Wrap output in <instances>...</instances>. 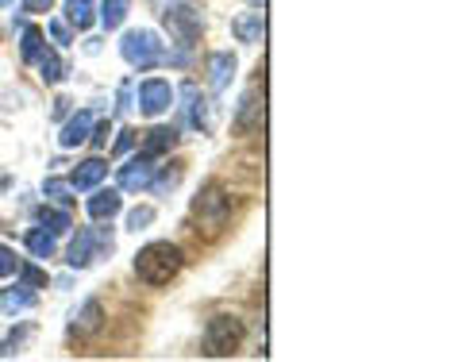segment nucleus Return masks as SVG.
Wrapping results in <instances>:
<instances>
[{
	"label": "nucleus",
	"instance_id": "33",
	"mask_svg": "<svg viewBox=\"0 0 462 362\" xmlns=\"http://www.w3.org/2000/svg\"><path fill=\"white\" fill-rule=\"evenodd\" d=\"M116 108H120V112H127V108H132V85H120V105H116Z\"/></svg>",
	"mask_w": 462,
	"mask_h": 362
},
{
	"label": "nucleus",
	"instance_id": "2",
	"mask_svg": "<svg viewBox=\"0 0 462 362\" xmlns=\"http://www.w3.org/2000/svg\"><path fill=\"white\" fill-rule=\"evenodd\" d=\"M181 266H185V255L178 243H147L135 255V274L147 285H170L181 274Z\"/></svg>",
	"mask_w": 462,
	"mask_h": 362
},
{
	"label": "nucleus",
	"instance_id": "21",
	"mask_svg": "<svg viewBox=\"0 0 462 362\" xmlns=\"http://www.w3.org/2000/svg\"><path fill=\"white\" fill-rule=\"evenodd\" d=\"M27 251H32L35 258H51L54 255V236L47 227H32L27 231Z\"/></svg>",
	"mask_w": 462,
	"mask_h": 362
},
{
	"label": "nucleus",
	"instance_id": "27",
	"mask_svg": "<svg viewBox=\"0 0 462 362\" xmlns=\"http://www.w3.org/2000/svg\"><path fill=\"white\" fill-rule=\"evenodd\" d=\"M151 220H154V209H135V212H127V227H132V231H143Z\"/></svg>",
	"mask_w": 462,
	"mask_h": 362
},
{
	"label": "nucleus",
	"instance_id": "12",
	"mask_svg": "<svg viewBox=\"0 0 462 362\" xmlns=\"http://www.w3.org/2000/svg\"><path fill=\"white\" fill-rule=\"evenodd\" d=\"M231 32H236V39L239 42H263V35H266V12L263 8H251V12H239L236 20H231Z\"/></svg>",
	"mask_w": 462,
	"mask_h": 362
},
{
	"label": "nucleus",
	"instance_id": "31",
	"mask_svg": "<svg viewBox=\"0 0 462 362\" xmlns=\"http://www.w3.org/2000/svg\"><path fill=\"white\" fill-rule=\"evenodd\" d=\"M51 35H54V42H62V47H66V42H69V27L62 20H51Z\"/></svg>",
	"mask_w": 462,
	"mask_h": 362
},
{
	"label": "nucleus",
	"instance_id": "16",
	"mask_svg": "<svg viewBox=\"0 0 462 362\" xmlns=\"http://www.w3.org/2000/svg\"><path fill=\"white\" fill-rule=\"evenodd\" d=\"M85 209H89L93 220H112V216L124 209V200H120V193H116V190H97Z\"/></svg>",
	"mask_w": 462,
	"mask_h": 362
},
{
	"label": "nucleus",
	"instance_id": "7",
	"mask_svg": "<svg viewBox=\"0 0 462 362\" xmlns=\"http://www.w3.org/2000/svg\"><path fill=\"white\" fill-rule=\"evenodd\" d=\"M266 100H263V89L258 85H251L247 93H243V100H239V108H236V132L239 135H254L258 127H263V108Z\"/></svg>",
	"mask_w": 462,
	"mask_h": 362
},
{
	"label": "nucleus",
	"instance_id": "5",
	"mask_svg": "<svg viewBox=\"0 0 462 362\" xmlns=\"http://www.w3.org/2000/svg\"><path fill=\"white\" fill-rule=\"evenodd\" d=\"M120 54L139 70H151L158 62H166V47L158 42L154 32H127L124 42H120Z\"/></svg>",
	"mask_w": 462,
	"mask_h": 362
},
{
	"label": "nucleus",
	"instance_id": "18",
	"mask_svg": "<svg viewBox=\"0 0 462 362\" xmlns=\"http://www.w3.org/2000/svg\"><path fill=\"white\" fill-rule=\"evenodd\" d=\"M173 143H178V132H173V127H154V132H147V139H143V151L139 154L158 158V154H166Z\"/></svg>",
	"mask_w": 462,
	"mask_h": 362
},
{
	"label": "nucleus",
	"instance_id": "25",
	"mask_svg": "<svg viewBox=\"0 0 462 362\" xmlns=\"http://www.w3.org/2000/svg\"><path fill=\"white\" fill-rule=\"evenodd\" d=\"M42 193H47L51 200H54V205H69V200H74V197H69V193H74V185H69V181H58V178H51L47 185H42Z\"/></svg>",
	"mask_w": 462,
	"mask_h": 362
},
{
	"label": "nucleus",
	"instance_id": "20",
	"mask_svg": "<svg viewBox=\"0 0 462 362\" xmlns=\"http://www.w3.org/2000/svg\"><path fill=\"white\" fill-rule=\"evenodd\" d=\"M66 20H69V27H78V32H89L93 27V5L89 0H69L66 5Z\"/></svg>",
	"mask_w": 462,
	"mask_h": 362
},
{
	"label": "nucleus",
	"instance_id": "26",
	"mask_svg": "<svg viewBox=\"0 0 462 362\" xmlns=\"http://www.w3.org/2000/svg\"><path fill=\"white\" fill-rule=\"evenodd\" d=\"M16 270H20V258H16V251L0 243V278H12V274H16Z\"/></svg>",
	"mask_w": 462,
	"mask_h": 362
},
{
	"label": "nucleus",
	"instance_id": "10",
	"mask_svg": "<svg viewBox=\"0 0 462 362\" xmlns=\"http://www.w3.org/2000/svg\"><path fill=\"white\" fill-rule=\"evenodd\" d=\"M100 328H105V309H100V301H85V305L69 316V336L74 339H89Z\"/></svg>",
	"mask_w": 462,
	"mask_h": 362
},
{
	"label": "nucleus",
	"instance_id": "35",
	"mask_svg": "<svg viewBox=\"0 0 462 362\" xmlns=\"http://www.w3.org/2000/svg\"><path fill=\"white\" fill-rule=\"evenodd\" d=\"M69 112V100L62 97V100H54V116H58V120H62V116Z\"/></svg>",
	"mask_w": 462,
	"mask_h": 362
},
{
	"label": "nucleus",
	"instance_id": "1",
	"mask_svg": "<svg viewBox=\"0 0 462 362\" xmlns=\"http://www.w3.org/2000/svg\"><path fill=\"white\" fill-rule=\"evenodd\" d=\"M227 220H231V193L220 181H208L193 197V231L205 239H216V236H224Z\"/></svg>",
	"mask_w": 462,
	"mask_h": 362
},
{
	"label": "nucleus",
	"instance_id": "22",
	"mask_svg": "<svg viewBox=\"0 0 462 362\" xmlns=\"http://www.w3.org/2000/svg\"><path fill=\"white\" fill-rule=\"evenodd\" d=\"M127 5H132V0H105V5H100V23H105L108 32H116V27L127 20Z\"/></svg>",
	"mask_w": 462,
	"mask_h": 362
},
{
	"label": "nucleus",
	"instance_id": "32",
	"mask_svg": "<svg viewBox=\"0 0 462 362\" xmlns=\"http://www.w3.org/2000/svg\"><path fill=\"white\" fill-rule=\"evenodd\" d=\"M132 147H135V132H120V139H116V154H124Z\"/></svg>",
	"mask_w": 462,
	"mask_h": 362
},
{
	"label": "nucleus",
	"instance_id": "8",
	"mask_svg": "<svg viewBox=\"0 0 462 362\" xmlns=\"http://www.w3.org/2000/svg\"><path fill=\"white\" fill-rule=\"evenodd\" d=\"M154 173H158V166H154V158H147V154H139V158H132V162H127V166H120V190H127V193L151 190Z\"/></svg>",
	"mask_w": 462,
	"mask_h": 362
},
{
	"label": "nucleus",
	"instance_id": "28",
	"mask_svg": "<svg viewBox=\"0 0 462 362\" xmlns=\"http://www.w3.org/2000/svg\"><path fill=\"white\" fill-rule=\"evenodd\" d=\"M178 181H181V170H166L162 178H158V181H151V185H154L158 193H166V190H173V185H178Z\"/></svg>",
	"mask_w": 462,
	"mask_h": 362
},
{
	"label": "nucleus",
	"instance_id": "34",
	"mask_svg": "<svg viewBox=\"0 0 462 362\" xmlns=\"http://www.w3.org/2000/svg\"><path fill=\"white\" fill-rule=\"evenodd\" d=\"M23 8H27V12H47L51 0H23Z\"/></svg>",
	"mask_w": 462,
	"mask_h": 362
},
{
	"label": "nucleus",
	"instance_id": "11",
	"mask_svg": "<svg viewBox=\"0 0 462 362\" xmlns=\"http://www.w3.org/2000/svg\"><path fill=\"white\" fill-rule=\"evenodd\" d=\"M181 97H185V120H189V127H197V132L208 135L212 132V108H208V100L200 97L197 85H185Z\"/></svg>",
	"mask_w": 462,
	"mask_h": 362
},
{
	"label": "nucleus",
	"instance_id": "15",
	"mask_svg": "<svg viewBox=\"0 0 462 362\" xmlns=\"http://www.w3.org/2000/svg\"><path fill=\"white\" fill-rule=\"evenodd\" d=\"M231 78H236V58H231L227 51H216L208 58V89L212 93H224L227 85H231Z\"/></svg>",
	"mask_w": 462,
	"mask_h": 362
},
{
	"label": "nucleus",
	"instance_id": "19",
	"mask_svg": "<svg viewBox=\"0 0 462 362\" xmlns=\"http://www.w3.org/2000/svg\"><path fill=\"white\" fill-rule=\"evenodd\" d=\"M35 66H39V78H42V81H47V85H58V81H62V78H66V66H62V58H58L54 51H47V47H42V51H39V58H35Z\"/></svg>",
	"mask_w": 462,
	"mask_h": 362
},
{
	"label": "nucleus",
	"instance_id": "17",
	"mask_svg": "<svg viewBox=\"0 0 462 362\" xmlns=\"http://www.w3.org/2000/svg\"><path fill=\"white\" fill-rule=\"evenodd\" d=\"M27 309H35V293H32V285H16V289H5L0 293V312H27Z\"/></svg>",
	"mask_w": 462,
	"mask_h": 362
},
{
	"label": "nucleus",
	"instance_id": "30",
	"mask_svg": "<svg viewBox=\"0 0 462 362\" xmlns=\"http://www.w3.org/2000/svg\"><path fill=\"white\" fill-rule=\"evenodd\" d=\"M20 274H23V285H42V282H47V274H42V270H35V266H20Z\"/></svg>",
	"mask_w": 462,
	"mask_h": 362
},
{
	"label": "nucleus",
	"instance_id": "6",
	"mask_svg": "<svg viewBox=\"0 0 462 362\" xmlns=\"http://www.w3.org/2000/svg\"><path fill=\"white\" fill-rule=\"evenodd\" d=\"M97 251H112V231L108 227H100V231L81 227L78 239L69 243V251H66V263L74 266V270H85L97 258Z\"/></svg>",
	"mask_w": 462,
	"mask_h": 362
},
{
	"label": "nucleus",
	"instance_id": "23",
	"mask_svg": "<svg viewBox=\"0 0 462 362\" xmlns=\"http://www.w3.org/2000/svg\"><path fill=\"white\" fill-rule=\"evenodd\" d=\"M39 220H42V227H47L54 239H58V236H66V231L74 227V220H69L66 212H54V209H42V212H39Z\"/></svg>",
	"mask_w": 462,
	"mask_h": 362
},
{
	"label": "nucleus",
	"instance_id": "29",
	"mask_svg": "<svg viewBox=\"0 0 462 362\" xmlns=\"http://www.w3.org/2000/svg\"><path fill=\"white\" fill-rule=\"evenodd\" d=\"M108 135H112V127H108V124H93L89 143H93V147H105V143H108Z\"/></svg>",
	"mask_w": 462,
	"mask_h": 362
},
{
	"label": "nucleus",
	"instance_id": "13",
	"mask_svg": "<svg viewBox=\"0 0 462 362\" xmlns=\"http://www.w3.org/2000/svg\"><path fill=\"white\" fill-rule=\"evenodd\" d=\"M105 173H108L105 158H85V162H78V170L69 173V185H74V193H89L105 181Z\"/></svg>",
	"mask_w": 462,
	"mask_h": 362
},
{
	"label": "nucleus",
	"instance_id": "4",
	"mask_svg": "<svg viewBox=\"0 0 462 362\" xmlns=\"http://www.w3.org/2000/svg\"><path fill=\"white\" fill-rule=\"evenodd\" d=\"M162 23H166V32L178 39V47H185V51L200 39V27H205L200 23V8L189 5V0H173V5L162 12Z\"/></svg>",
	"mask_w": 462,
	"mask_h": 362
},
{
	"label": "nucleus",
	"instance_id": "3",
	"mask_svg": "<svg viewBox=\"0 0 462 362\" xmlns=\"http://www.w3.org/2000/svg\"><path fill=\"white\" fill-rule=\"evenodd\" d=\"M243 336H247V328H243L239 316H227V312L212 316L208 328H205V355H212V358L236 355L239 343H243Z\"/></svg>",
	"mask_w": 462,
	"mask_h": 362
},
{
	"label": "nucleus",
	"instance_id": "37",
	"mask_svg": "<svg viewBox=\"0 0 462 362\" xmlns=\"http://www.w3.org/2000/svg\"><path fill=\"white\" fill-rule=\"evenodd\" d=\"M0 355H5V351H0Z\"/></svg>",
	"mask_w": 462,
	"mask_h": 362
},
{
	"label": "nucleus",
	"instance_id": "9",
	"mask_svg": "<svg viewBox=\"0 0 462 362\" xmlns=\"http://www.w3.org/2000/svg\"><path fill=\"white\" fill-rule=\"evenodd\" d=\"M170 105H173L170 81L151 78V81L139 85V108H143V116H162V112H170Z\"/></svg>",
	"mask_w": 462,
	"mask_h": 362
},
{
	"label": "nucleus",
	"instance_id": "24",
	"mask_svg": "<svg viewBox=\"0 0 462 362\" xmlns=\"http://www.w3.org/2000/svg\"><path fill=\"white\" fill-rule=\"evenodd\" d=\"M42 47H47V42H42V32H39V27H23V39H20V54H23V62H35Z\"/></svg>",
	"mask_w": 462,
	"mask_h": 362
},
{
	"label": "nucleus",
	"instance_id": "36",
	"mask_svg": "<svg viewBox=\"0 0 462 362\" xmlns=\"http://www.w3.org/2000/svg\"><path fill=\"white\" fill-rule=\"evenodd\" d=\"M247 5H251V8H266V0H247Z\"/></svg>",
	"mask_w": 462,
	"mask_h": 362
},
{
	"label": "nucleus",
	"instance_id": "14",
	"mask_svg": "<svg viewBox=\"0 0 462 362\" xmlns=\"http://www.w3.org/2000/svg\"><path fill=\"white\" fill-rule=\"evenodd\" d=\"M93 124H97V116H93V112H78V116H69L66 127H62V135H58V143H62L66 151L81 147V143H89Z\"/></svg>",
	"mask_w": 462,
	"mask_h": 362
}]
</instances>
